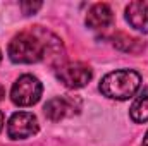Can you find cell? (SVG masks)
<instances>
[{"label":"cell","mask_w":148,"mask_h":146,"mask_svg":"<svg viewBox=\"0 0 148 146\" xmlns=\"http://www.w3.org/2000/svg\"><path fill=\"white\" fill-rule=\"evenodd\" d=\"M9 59L14 64H36L43 59L62 57V43L52 33L36 26L33 31H23L10 40Z\"/></svg>","instance_id":"cell-1"},{"label":"cell","mask_w":148,"mask_h":146,"mask_svg":"<svg viewBox=\"0 0 148 146\" xmlns=\"http://www.w3.org/2000/svg\"><path fill=\"white\" fill-rule=\"evenodd\" d=\"M143 146H148V132L145 134V138H143Z\"/></svg>","instance_id":"cell-13"},{"label":"cell","mask_w":148,"mask_h":146,"mask_svg":"<svg viewBox=\"0 0 148 146\" xmlns=\"http://www.w3.org/2000/svg\"><path fill=\"white\" fill-rule=\"evenodd\" d=\"M41 7V2H21V9H23V12L26 14V16H31V14H35L38 9Z\"/></svg>","instance_id":"cell-10"},{"label":"cell","mask_w":148,"mask_h":146,"mask_svg":"<svg viewBox=\"0 0 148 146\" xmlns=\"http://www.w3.org/2000/svg\"><path fill=\"white\" fill-rule=\"evenodd\" d=\"M131 119L136 124H143L148 120V88H145L140 96L134 100L133 107H131Z\"/></svg>","instance_id":"cell-9"},{"label":"cell","mask_w":148,"mask_h":146,"mask_svg":"<svg viewBox=\"0 0 148 146\" xmlns=\"http://www.w3.org/2000/svg\"><path fill=\"white\" fill-rule=\"evenodd\" d=\"M141 86V76L136 71H114L100 81V91L112 100H129Z\"/></svg>","instance_id":"cell-2"},{"label":"cell","mask_w":148,"mask_h":146,"mask_svg":"<svg viewBox=\"0 0 148 146\" xmlns=\"http://www.w3.org/2000/svg\"><path fill=\"white\" fill-rule=\"evenodd\" d=\"M91 77H93V71L84 62H69L57 67V79L71 89L86 86L91 81Z\"/></svg>","instance_id":"cell-4"},{"label":"cell","mask_w":148,"mask_h":146,"mask_svg":"<svg viewBox=\"0 0 148 146\" xmlns=\"http://www.w3.org/2000/svg\"><path fill=\"white\" fill-rule=\"evenodd\" d=\"M3 96H5V89H3V86L0 84V102L3 100Z\"/></svg>","instance_id":"cell-12"},{"label":"cell","mask_w":148,"mask_h":146,"mask_svg":"<svg viewBox=\"0 0 148 146\" xmlns=\"http://www.w3.org/2000/svg\"><path fill=\"white\" fill-rule=\"evenodd\" d=\"M126 21L141 33H148V0L131 2L126 7Z\"/></svg>","instance_id":"cell-7"},{"label":"cell","mask_w":148,"mask_h":146,"mask_svg":"<svg viewBox=\"0 0 148 146\" xmlns=\"http://www.w3.org/2000/svg\"><path fill=\"white\" fill-rule=\"evenodd\" d=\"M38 129H40L38 119L31 112H16L9 119V124H7V134L14 141L35 136Z\"/></svg>","instance_id":"cell-5"},{"label":"cell","mask_w":148,"mask_h":146,"mask_svg":"<svg viewBox=\"0 0 148 146\" xmlns=\"http://www.w3.org/2000/svg\"><path fill=\"white\" fill-rule=\"evenodd\" d=\"M41 93H43V86L40 79L31 74H24L12 84L10 100L17 107H31L41 98Z\"/></svg>","instance_id":"cell-3"},{"label":"cell","mask_w":148,"mask_h":146,"mask_svg":"<svg viewBox=\"0 0 148 146\" xmlns=\"http://www.w3.org/2000/svg\"><path fill=\"white\" fill-rule=\"evenodd\" d=\"M84 23L91 29H105V28H109V26H112V23H114L112 9L107 3H95L88 10Z\"/></svg>","instance_id":"cell-8"},{"label":"cell","mask_w":148,"mask_h":146,"mask_svg":"<svg viewBox=\"0 0 148 146\" xmlns=\"http://www.w3.org/2000/svg\"><path fill=\"white\" fill-rule=\"evenodd\" d=\"M0 62H2V52H0Z\"/></svg>","instance_id":"cell-14"},{"label":"cell","mask_w":148,"mask_h":146,"mask_svg":"<svg viewBox=\"0 0 148 146\" xmlns=\"http://www.w3.org/2000/svg\"><path fill=\"white\" fill-rule=\"evenodd\" d=\"M3 124H5V115H3V112H0V131L3 129Z\"/></svg>","instance_id":"cell-11"},{"label":"cell","mask_w":148,"mask_h":146,"mask_svg":"<svg viewBox=\"0 0 148 146\" xmlns=\"http://www.w3.org/2000/svg\"><path fill=\"white\" fill-rule=\"evenodd\" d=\"M43 110H45L47 119H50L52 122H59L66 117L74 115L79 110V100L67 98V96H55L47 102Z\"/></svg>","instance_id":"cell-6"}]
</instances>
